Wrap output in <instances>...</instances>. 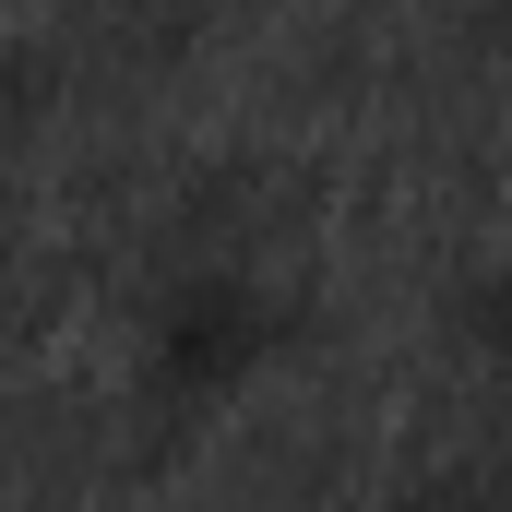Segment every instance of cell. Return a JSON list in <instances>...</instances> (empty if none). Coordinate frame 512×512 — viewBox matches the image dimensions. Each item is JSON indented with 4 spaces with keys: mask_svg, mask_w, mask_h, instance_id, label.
Segmentation results:
<instances>
[{
    "mask_svg": "<svg viewBox=\"0 0 512 512\" xmlns=\"http://www.w3.org/2000/svg\"><path fill=\"white\" fill-rule=\"evenodd\" d=\"M298 358V286L251 251H179L131 310V393L155 429H215Z\"/></svg>",
    "mask_w": 512,
    "mask_h": 512,
    "instance_id": "1",
    "label": "cell"
},
{
    "mask_svg": "<svg viewBox=\"0 0 512 512\" xmlns=\"http://www.w3.org/2000/svg\"><path fill=\"white\" fill-rule=\"evenodd\" d=\"M429 512H512V477H465V489H441Z\"/></svg>",
    "mask_w": 512,
    "mask_h": 512,
    "instance_id": "2",
    "label": "cell"
}]
</instances>
